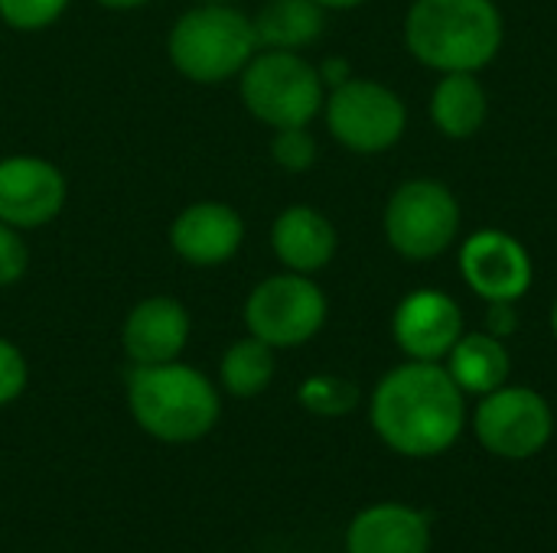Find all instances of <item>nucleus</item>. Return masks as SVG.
I'll use <instances>...</instances> for the list:
<instances>
[{
  "label": "nucleus",
  "instance_id": "obj_14",
  "mask_svg": "<svg viewBox=\"0 0 557 553\" xmlns=\"http://www.w3.org/2000/svg\"><path fill=\"white\" fill-rule=\"evenodd\" d=\"M189 342V313L173 297L140 300L121 329V345L134 365L176 362Z\"/></svg>",
  "mask_w": 557,
  "mask_h": 553
},
{
  "label": "nucleus",
  "instance_id": "obj_26",
  "mask_svg": "<svg viewBox=\"0 0 557 553\" xmlns=\"http://www.w3.org/2000/svg\"><path fill=\"white\" fill-rule=\"evenodd\" d=\"M486 326H490V336H496V339H506V336H512V332L519 329L516 306H512V303H490Z\"/></svg>",
  "mask_w": 557,
  "mask_h": 553
},
{
  "label": "nucleus",
  "instance_id": "obj_23",
  "mask_svg": "<svg viewBox=\"0 0 557 553\" xmlns=\"http://www.w3.org/2000/svg\"><path fill=\"white\" fill-rule=\"evenodd\" d=\"M271 156L281 169H290V173H304L313 166L317 160V140L310 137L307 127H281L274 130V140H271Z\"/></svg>",
  "mask_w": 557,
  "mask_h": 553
},
{
  "label": "nucleus",
  "instance_id": "obj_17",
  "mask_svg": "<svg viewBox=\"0 0 557 553\" xmlns=\"http://www.w3.org/2000/svg\"><path fill=\"white\" fill-rule=\"evenodd\" d=\"M447 372L460 385L463 394H490L509 381L512 362L503 345V339L490 332H470L460 336L457 345L447 355Z\"/></svg>",
  "mask_w": 557,
  "mask_h": 553
},
{
  "label": "nucleus",
  "instance_id": "obj_5",
  "mask_svg": "<svg viewBox=\"0 0 557 553\" xmlns=\"http://www.w3.org/2000/svg\"><path fill=\"white\" fill-rule=\"evenodd\" d=\"M242 101L274 130L307 127L323 108V81L304 55L264 49L242 68Z\"/></svg>",
  "mask_w": 557,
  "mask_h": 553
},
{
  "label": "nucleus",
  "instance_id": "obj_24",
  "mask_svg": "<svg viewBox=\"0 0 557 553\" xmlns=\"http://www.w3.org/2000/svg\"><path fill=\"white\" fill-rule=\"evenodd\" d=\"M26 381H29V368L23 352L10 339H0V407L13 404L26 391Z\"/></svg>",
  "mask_w": 557,
  "mask_h": 553
},
{
  "label": "nucleus",
  "instance_id": "obj_9",
  "mask_svg": "<svg viewBox=\"0 0 557 553\" xmlns=\"http://www.w3.org/2000/svg\"><path fill=\"white\" fill-rule=\"evenodd\" d=\"M326 124L343 147L356 153H382L401 140L408 111L392 88L372 78H349L326 98Z\"/></svg>",
  "mask_w": 557,
  "mask_h": 553
},
{
  "label": "nucleus",
  "instance_id": "obj_20",
  "mask_svg": "<svg viewBox=\"0 0 557 553\" xmlns=\"http://www.w3.org/2000/svg\"><path fill=\"white\" fill-rule=\"evenodd\" d=\"M274 368H277L274 349L268 342L248 336V339H238L235 345L225 349L222 365H219V378L232 398H258L274 381Z\"/></svg>",
  "mask_w": 557,
  "mask_h": 553
},
{
  "label": "nucleus",
  "instance_id": "obj_30",
  "mask_svg": "<svg viewBox=\"0 0 557 553\" xmlns=\"http://www.w3.org/2000/svg\"><path fill=\"white\" fill-rule=\"evenodd\" d=\"M552 332H555V339H557V300H555V306H552Z\"/></svg>",
  "mask_w": 557,
  "mask_h": 553
},
{
  "label": "nucleus",
  "instance_id": "obj_10",
  "mask_svg": "<svg viewBox=\"0 0 557 553\" xmlns=\"http://www.w3.org/2000/svg\"><path fill=\"white\" fill-rule=\"evenodd\" d=\"M463 280L486 303H516L532 287V257L506 231H476L460 248Z\"/></svg>",
  "mask_w": 557,
  "mask_h": 553
},
{
  "label": "nucleus",
  "instance_id": "obj_7",
  "mask_svg": "<svg viewBox=\"0 0 557 553\" xmlns=\"http://www.w3.org/2000/svg\"><path fill=\"white\" fill-rule=\"evenodd\" d=\"M460 231V205L437 179H411L395 189L385 209V235L401 257L428 261L444 254Z\"/></svg>",
  "mask_w": 557,
  "mask_h": 553
},
{
  "label": "nucleus",
  "instance_id": "obj_29",
  "mask_svg": "<svg viewBox=\"0 0 557 553\" xmlns=\"http://www.w3.org/2000/svg\"><path fill=\"white\" fill-rule=\"evenodd\" d=\"M323 10H352V7H359V3H366V0H317Z\"/></svg>",
  "mask_w": 557,
  "mask_h": 553
},
{
  "label": "nucleus",
  "instance_id": "obj_16",
  "mask_svg": "<svg viewBox=\"0 0 557 553\" xmlns=\"http://www.w3.org/2000/svg\"><path fill=\"white\" fill-rule=\"evenodd\" d=\"M271 244L281 264L294 274H317L336 254V228L313 205H290L271 228Z\"/></svg>",
  "mask_w": 557,
  "mask_h": 553
},
{
  "label": "nucleus",
  "instance_id": "obj_11",
  "mask_svg": "<svg viewBox=\"0 0 557 553\" xmlns=\"http://www.w3.org/2000/svg\"><path fill=\"white\" fill-rule=\"evenodd\" d=\"M65 205V176L42 156L0 160V222L39 228Z\"/></svg>",
  "mask_w": 557,
  "mask_h": 553
},
{
  "label": "nucleus",
  "instance_id": "obj_25",
  "mask_svg": "<svg viewBox=\"0 0 557 553\" xmlns=\"http://www.w3.org/2000/svg\"><path fill=\"white\" fill-rule=\"evenodd\" d=\"M29 267V248L20 238V228L0 222V287L16 284Z\"/></svg>",
  "mask_w": 557,
  "mask_h": 553
},
{
  "label": "nucleus",
  "instance_id": "obj_21",
  "mask_svg": "<svg viewBox=\"0 0 557 553\" xmlns=\"http://www.w3.org/2000/svg\"><path fill=\"white\" fill-rule=\"evenodd\" d=\"M297 398L317 417H346L359 404V388L339 375H310L300 385Z\"/></svg>",
  "mask_w": 557,
  "mask_h": 553
},
{
  "label": "nucleus",
  "instance_id": "obj_13",
  "mask_svg": "<svg viewBox=\"0 0 557 553\" xmlns=\"http://www.w3.org/2000/svg\"><path fill=\"white\" fill-rule=\"evenodd\" d=\"M242 241H245V222L225 202L186 205L170 225L173 251L193 267H219L232 261Z\"/></svg>",
  "mask_w": 557,
  "mask_h": 553
},
{
  "label": "nucleus",
  "instance_id": "obj_31",
  "mask_svg": "<svg viewBox=\"0 0 557 553\" xmlns=\"http://www.w3.org/2000/svg\"><path fill=\"white\" fill-rule=\"evenodd\" d=\"M199 3H232V0H199Z\"/></svg>",
  "mask_w": 557,
  "mask_h": 553
},
{
  "label": "nucleus",
  "instance_id": "obj_3",
  "mask_svg": "<svg viewBox=\"0 0 557 553\" xmlns=\"http://www.w3.org/2000/svg\"><path fill=\"white\" fill-rule=\"evenodd\" d=\"M405 39L428 68L476 72L503 46V13L493 0H414Z\"/></svg>",
  "mask_w": 557,
  "mask_h": 553
},
{
  "label": "nucleus",
  "instance_id": "obj_22",
  "mask_svg": "<svg viewBox=\"0 0 557 553\" xmlns=\"http://www.w3.org/2000/svg\"><path fill=\"white\" fill-rule=\"evenodd\" d=\"M69 0H0V20L13 29L36 33L65 13Z\"/></svg>",
  "mask_w": 557,
  "mask_h": 553
},
{
  "label": "nucleus",
  "instance_id": "obj_2",
  "mask_svg": "<svg viewBox=\"0 0 557 553\" xmlns=\"http://www.w3.org/2000/svg\"><path fill=\"white\" fill-rule=\"evenodd\" d=\"M127 407L137 427L160 443H196L222 414L215 385L193 365H137L127 378Z\"/></svg>",
  "mask_w": 557,
  "mask_h": 553
},
{
  "label": "nucleus",
  "instance_id": "obj_6",
  "mask_svg": "<svg viewBox=\"0 0 557 553\" xmlns=\"http://www.w3.org/2000/svg\"><path fill=\"white\" fill-rule=\"evenodd\" d=\"M326 323V297L307 274H277L261 280L245 300V326L271 349H297Z\"/></svg>",
  "mask_w": 557,
  "mask_h": 553
},
{
  "label": "nucleus",
  "instance_id": "obj_15",
  "mask_svg": "<svg viewBox=\"0 0 557 553\" xmlns=\"http://www.w3.org/2000/svg\"><path fill=\"white\" fill-rule=\"evenodd\" d=\"M346 553H431V521L405 502H375L349 521Z\"/></svg>",
  "mask_w": 557,
  "mask_h": 553
},
{
  "label": "nucleus",
  "instance_id": "obj_1",
  "mask_svg": "<svg viewBox=\"0 0 557 553\" xmlns=\"http://www.w3.org/2000/svg\"><path fill=\"white\" fill-rule=\"evenodd\" d=\"M369 420L392 453L405 460H434L460 440L467 404L447 368L411 359L375 385Z\"/></svg>",
  "mask_w": 557,
  "mask_h": 553
},
{
  "label": "nucleus",
  "instance_id": "obj_18",
  "mask_svg": "<svg viewBox=\"0 0 557 553\" xmlns=\"http://www.w3.org/2000/svg\"><path fill=\"white\" fill-rule=\"evenodd\" d=\"M255 33L264 49H307L323 33V7L317 0H268L255 16Z\"/></svg>",
  "mask_w": 557,
  "mask_h": 553
},
{
  "label": "nucleus",
  "instance_id": "obj_19",
  "mask_svg": "<svg viewBox=\"0 0 557 553\" xmlns=\"http://www.w3.org/2000/svg\"><path fill=\"white\" fill-rule=\"evenodd\" d=\"M434 124L447 137H473L486 121V91L473 72H447L431 98Z\"/></svg>",
  "mask_w": 557,
  "mask_h": 553
},
{
  "label": "nucleus",
  "instance_id": "obj_28",
  "mask_svg": "<svg viewBox=\"0 0 557 553\" xmlns=\"http://www.w3.org/2000/svg\"><path fill=\"white\" fill-rule=\"evenodd\" d=\"M98 3L108 7V10H137V7H144L150 0H98Z\"/></svg>",
  "mask_w": 557,
  "mask_h": 553
},
{
  "label": "nucleus",
  "instance_id": "obj_8",
  "mask_svg": "<svg viewBox=\"0 0 557 553\" xmlns=\"http://www.w3.org/2000/svg\"><path fill=\"white\" fill-rule=\"evenodd\" d=\"M473 433L486 453L519 463L539 456L548 447L555 433V414L539 391L503 385L483 394L473 414Z\"/></svg>",
  "mask_w": 557,
  "mask_h": 553
},
{
  "label": "nucleus",
  "instance_id": "obj_27",
  "mask_svg": "<svg viewBox=\"0 0 557 553\" xmlns=\"http://www.w3.org/2000/svg\"><path fill=\"white\" fill-rule=\"evenodd\" d=\"M317 72H320L323 88H326V85H330V88H336V85H343V81H349V78H352L349 62H346V59H326Z\"/></svg>",
  "mask_w": 557,
  "mask_h": 553
},
{
  "label": "nucleus",
  "instance_id": "obj_12",
  "mask_svg": "<svg viewBox=\"0 0 557 553\" xmlns=\"http://www.w3.org/2000/svg\"><path fill=\"white\" fill-rule=\"evenodd\" d=\"M392 332L398 349L414 362H441L463 336V313L447 293L418 290L398 303Z\"/></svg>",
  "mask_w": 557,
  "mask_h": 553
},
{
  "label": "nucleus",
  "instance_id": "obj_4",
  "mask_svg": "<svg viewBox=\"0 0 557 553\" xmlns=\"http://www.w3.org/2000/svg\"><path fill=\"white\" fill-rule=\"evenodd\" d=\"M170 62L196 85H222L255 59V20L228 3H199L186 10L166 39Z\"/></svg>",
  "mask_w": 557,
  "mask_h": 553
}]
</instances>
